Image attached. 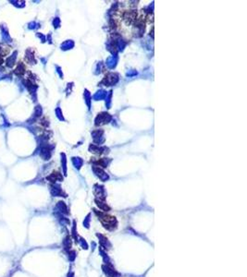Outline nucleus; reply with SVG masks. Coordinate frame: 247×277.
<instances>
[{
	"instance_id": "obj_1",
	"label": "nucleus",
	"mask_w": 247,
	"mask_h": 277,
	"mask_svg": "<svg viewBox=\"0 0 247 277\" xmlns=\"http://www.w3.org/2000/svg\"><path fill=\"white\" fill-rule=\"evenodd\" d=\"M99 219H100V221H101V223H103L105 228H106V229L114 230L117 227V220H116L115 217L110 216V215H106V214H103V213H99Z\"/></svg>"
}]
</instances>
